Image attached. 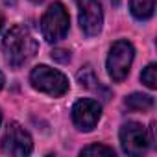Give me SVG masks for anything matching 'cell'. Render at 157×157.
<instances>
[{"instance_id": "obj_1", "label": "cell", "mask_w": 157, "mask_h": 157, "mask_svg": "<svg viewBox=\"0 0 157 157\" xmlns=\"http://www.w3.org/2000/svg\"><path fill=\"white\" fill-rule=\"evenodd\" d=\"M2 50H4L6 61L13 68H19L35 56L37 41L33 39V35L30 33V30L26 26L17 24L6 33L4 43H2Z\"/></svg>"}, {"instance_id": "obj_2", "label": "cell", "mask_w": 157, "mask_h": 157, "mask_svg": "<svg viewBox=\"0 0 157 157\" xmlns=\"http://www.w3.org/2000/svg\"><path fill=\"white\" fill-rule=\"evenodd\" d=\"M30 82L37 91H43L50 96H63L68 91L67 76L56 68L46 67V65H39L32 70Z\"/></svg>"}, {"instance_id": "obj_3", "label": "cell", "mask_w": 157, "mask_h": 157, "mask_svg": "<svg viewBox=\"0 0 157 157\" xmlns=\"http://www.w3.org/2000/svg\"><path fill=\"white\" fill-rule=\"evenodd\" d=\"M68 22H70V19H68V13H67L65 6L56 2L44 11V15L41 19V32H43V35L48 43H56V41H61L67 35Z\"/></svg>"}, {"instance_id": "obj_4", "label": "cell", "mask_w": 157, "mask_h": 157, "mask_svg": "<svg viewBox=\"0 0 157 157\" xmlns=\"http://www.w3.org/2000/svg\"><path fill=\"white\" fill-rule=\"evenodd\" d=\"M133 44L129 41H117L111 46L109 57H107V72L113 82H122L124 78L129 74V67L133 63Z\"/></svg>"}, {"instance_id": "obj_5", "label": "cell", "mask_w": 157, "mask_h": 157, "mask_svg": "<svg viewBox=\"0 0 157 157\" xmlns=\"http://www.w3.org/2000/svg\"><path fill=\"white\" fill-rule=\"evenodd\" d=\"M150 139L146 128L139 122H128L120 128V146L128 155H142L148 150Z\"/></svg>"}, {"instance_id": "obj_6", "label": "cell", "mask_w": 157, "mask_h": 157, "mask_svg": "<svg viewBox=\"0 0 157 157\" xmlns=\"http://www.w3.org/2000/svg\"><path fill=\"white\" fill-rule=\"evenodd\" d=\"M2 150L10 155H17V157L32 153L33 144H32L30 133L22 126H19L17 122H11L6 129L4 139H2Z\"/></svg>"}, {"instance_id": "obj_7", "label": "cell", "mask_w": 157, "mask_h": 157, "mask_svg": "<svg viewBox=\"0 0 157 157\" xmlns=\"http://www.w3.org/2000/svg\"><path fill=\"white\" fill-rule=\"evenodd\" d=\"M100 115H102L100 104L91 98L78 100L72 107V120L82 131H91L98 124Z\"/></svg>"}, {"instance_id": "obj_8", "label": "cell", "mask_w": 157, "mask_h": 157, "mask_svg": "<svg viewBox=\"0 0 157 157\" xmlns=\"http://www.w3.org/2000/svg\"><path fill=\"white\" fill-rule=\"evenodd\" d=\"M78 8H80V26L82 30L93 37L98 35L102 30L104 15H102V6L98 0H78Z\"/></svg>"}, {"instance_id": "obj_9", "label": "cell", "mask_w": 157, "mask_h": 157, "mask_svg": "<svg viewBox=\"0 0 157 157\" xmlns=\"http://www.w3.org/2000/svg\"><path fill=\"white\" fill-rule=\"evenodd\" d=\"M129 10L139 21H146L153 15L155 0H129Z\"/></svg>"}, {"instance_id": "obj_10", "label": "cell", "mask_w": 157, "mask_h": 157, "mask_svg": "<svg viewBox=\"0 0 157 157\" xmlns=\"http://www.w3.org/2000/svg\"><path fill=\"white\" fill-rule=\"evenodd\" d=\"M126 107L131 111H148L153 107V98L148 94H140V93H133L126 98Z\"/></svg>"}, {"instance_id": "obj_11", "label": "cell", "mask_w": 157, "mask_h": 157, "mask_svg": "<svg viewBox=\"0 0 157 157\" xmlns=\"http://www.w3.org/2000/svg\"><path fill=\"white\" fill-rule=\"evenodd\" d=\"M140 80H142V83H144L148 89H155V87H157V67H155L153 63L148 65V67L142 70Z\"/></svg>"}, {"instance_id": "obj_12", "label": "cell", "mask_w": 157, "mask_h": 157, "mask_svg": "<svg viewBox=\"0 0 157 157\" xmlns=\"http://www.w3.org/2000/svg\"><path fill=\"white\" fill-rule=\"evenodd\" d=\"M78 80H80V83L83 87H87V89H93L98 83V80H96V76H94V72H93L91 67H85L83 70L78 72Z\"/></svg>"}, {"instance_id": "obj_13", "label": "cell", "mask_w": 157, "mask_h": 157, "mask_svg": "<svg viewBox=\"0 0 157 157\" xmlns=\"http://www.w3.org/2000/svg\"><path fill=\"white\" fill-rule=\"evenodd\" d=\"M82 155H115L113 148L104 146V144H91L82 150Z\"/></svg>"}, {"instance_id": "obj_14", "label": "cell", "mask_w": 157, "mask_h": 157, "mask_svg": "<svg viewBox=\"0 0 157 157\" xmlns=\"http://www.w3.org/2000/svg\"><path fill=\"white\" fill-rule=\"evenodd\" d=\"M50 56H52V59H54V61H57V63H68V59H70V54H68L67 50H63V48L54 50Z\"/></svg>"}, {"instance_id": "obj_15", "label": "cell", "mask_w": 157, "mask_h": 157, "mask_svg": "<svg viewBox=\"0 0 157 157\" xmlns=\"http://www.w3.org/2000/svg\"><path fill=\"white\" fill-rule=\"evenodd\" d=\"M2 87H4V74L0 72V89H2Z\"/></svg>"}, {"instance_id": "obj_16", "label": "cell", "mask_w": 157, "mask_h": 157, "mask_svg": "<svg viewBox=\"0 0 157 157\" xmlns=\"http://www.w3.org/2000/svg\"><path fill=\"white\" fill-rule=\"evenodd\" d=\"M32 2H43V0H32Z\"/></svg>"}, {"instance_id": "obj_17", "label": "cell", "mask_w": 157, "mask_h": 157, "mask_svg": "<svg viewBox=\"0 0 157 157\" xmlns=\"http://www.w3.org/2000/svg\"><path fill=\"white\" fill-rule=\"evenodd\" d=\"M0 28H2V19H0Z\"/></svg>"}, {"instance_id": "obj_18", "label": "cell", "mask_w": 157, "mask_h": 157, "mask_svg": "<svg viewBox=\"0 0 157 157\" xmlns=\"http://www.w3.org/2000/svg\"><path fill=\"white\" fill-rule=\"evenodd\" d=\"M0 120H2V113H0Z\"/></svg>"}]
</instances>
